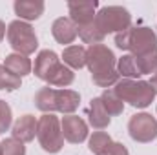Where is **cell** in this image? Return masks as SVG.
<instances>
[{
	"mask_svg": "<svg viewBox=\"0 0 157 155\" xmlns=\"http://www.w3.org/2000/svg\"><path fill=\"white\" fill-rule=\"evenodd\" d=\"M88 120L90 124L95 128V130H104L110 126V115L106 113L102 102H101V97H95L90 100V106H88Z\"/></svg>",
	"mask_w": 157,
	"mask_h": 155,
	"instance_id": "obj_15",
	"label": "cell"
},
{
	"mask_svg": "<svg viewBox=\"0 0 157 155\" xmlns=\"http://www.w3.org/2000/svg\"><path fill=\"white\" fill-rule=\"evenodd\" d=\"M80 104V95L73 89H55V88H40L35 93V106L44 113L60 112L66 115H73Z\"/></svg>",
	"mask_w": 157,
	"mask_h": 155,
	"instance_id": "obj_3",
	"label": "cell"
},
{
	"mask_svg": "<svg viewBox=\"0 0 157 155\" xmlns=\"http://www.w3.org/2000/svg\"><path fill=\"white\" fill-rule=\"evenodd\" d=\"M113 91L122 102H128L133 108H148L155 99V91L146 80L122 78L115 84Z\"/></svg>",
	"mask_w": 157,
	"mask_h": 155,
	"instance_id": "obj_5",
	"label": "cell"
},
{
	"mask_svg": "<svg viewBox=\"0 0 157 155\" xmlns=\"http://www.w3.org/2000/svg\"><path fill=\"white\" fill-rule=\"evenodd\" d=\"M95 26L106 37L108 33H122L132 28V15L122 6H104L95 13Z\"/></svg>",
	"mask_w": 157,
	"mask_h": 155,
	"instance_id": "obj_6",
	"label": "cell"
},
{
	"mask_svg": "<svg viewBox=\"0 0 157 155\" xmlns=\"http://www.w3.org/2000/svg\"><path fill=\"white\" fill-rule=\"evenodd\" d=\"M13 122V113H11V108L6 100H0V128H2V133L9 130Z\"/></svg>",
	"mask_w": 157,
	"mask_h": 155,
	"instance_id": "obj_25",
	"label": "cell"
},
{
	"mask_svg": "<svg viewBox=\"0 0 157 155\" xmlns=\"http://www.w3.org/2000/svg\"><path fill=\"white\" fill-rule=\"evenodd\" d=\"M112 137L106 133V131H93V135L90 137V142H88V148L93 155H104V152L110 148L112 144Z\"/></svg>",
	"mask_w": 157,
	"mask_h": 155,
	"instance_id": "obj_20",
	"label": "cell"
},
{
	"mask_svg": "<svg viewBox=\"0 0 157 155\" xmlns=\"http://www.w3.org/2000/svg\"><path fill=\"white\" fill-rule=\"evenodd\" d=\"M128 133L137 142H152L157 139V120L150 113H135L128 122Z\"/></svg>",
	"mask_w": 157,
	"mask_h": 155,
	"instance_id": "obj_9",
	"label": "cell"
},
{
	"mask_svg": "<svg viewBox=\"0 0 157 155\" xmlns=\"http://www.w3.org/2000/svg\"><path fill=\"white\" fill-rule=\"evenodd\" d=\"M0 133H2V130H0Z\"/></svg>",
	"mask_w": 157,
	"mask_h": 155,
	"instance_id": "obj_29",
	"label": "cell"
},
{
	"mask_svg": "<svg viewBox=\"0 0 157 155\" xmlns=\"http://www.w3.org/2000/svg\"><path fill=\"white\" fill-rule=\"evenodd\" d=\"M7 42L18 55H31L39 47L35 29L24 20H13L7 26Z\"/></svg>",
	"mask_w": 157,
	"mask_h": 155,
	"instance_id": "obj_8",
	"label": "cell"
},
{
	"mask_svg": "<svg viewBox=\"0 0 157 155\" xmlns=\"http://www.w3.org/2000/svg\"><path fill=\"white\" fill-rule=\"evenodd\" d=\"M0 152H2V155H26V146H24V142L9 137L0 142Z\"/></svg>",
	"mask_w": 157,
	"mask_h": 155,
	"instance_id": "obj_24",
	"label": "cell"
},
{
	"mask_svg": "<svg viewBox=\"0 0 157 155\" xmlns=\"http://www.w3.org/2000/svg\"><path fill=\"white\" fill-rule=\"evenodd\" d=\"M4 66H6L13 75H17V77H20V78L26 77V75H29V73L33 71L31 60H29L26 55H18V53L7 55L6 60H4Z\"/></svg>",
	"mask_w": 157,
	"mask_h": 155,
	"instance_id": "obj_16",
	"label": "cell"
},
{
	"mask_svg": "<svg viewBox=\"0 0 157 155\" xmlns=\"http://www.w3.org/2000/svg\"><path fill=\"white\" fill-rule=\"evenodd\" d=\"M44 2L42 0H17L13 4L15 15H18V20H37L44 13Z\"/></svg>",
	"mask_w": 157,
	"mask_h": 155,
	"instance_id": "obj_14",
	"label": "cell"
},
{
	"mask_svg": "<svg viewBox=\"0 0 157 155\" xmlns=\"http://www.w3.org/2000/svg\"><path fill=\"white\" fill-rule=\"evenodd\" d=\"M62 135L68 142L71 144H80L88 139V124L77 115H66L60 120Z\"/></svg>",
	"mask_w": 157,
	"mask_h": 155,
	"instance_id": "obj_10",
	"label": "cell"
},
{
	"mask_svg": "<svg viewBox=\"0 0 157 155\" xmlns=\"http://www.w3.org/2000/svg\"><path fill=\"white\" fill-rule=\"evenodd\" d=\"M117 73L119 77L124 78H132V80H137L141 77V71H139V66H137V60L133 55H122L117 60Z\"/></svg>",
	"mask_w": 157,
	"mask_h": 155,
	"instance_id": "obj_18",
	"label": "cell"
},
{
	"mask_svg": "<svg viewBox=\"0 0 157 155\" xmlns=\"http://www.w3.org/2000/svg\"><path fill=\"white\" fill-rule=\"evenodd\" d=\"M104 155H130V152L122 142H112L110 148L104 152Z\"/></svg>",
	"mask_w": 157,
	"mask_h": 155,
	"instance_id": "obj_26",
	"label": "cell"
},
{
	"mask_svg": "<svg viewBox=\"0 0 157 155\" xmlns=\"http://www.w3.org/2000/svg\"><path fill=\"white\" fill-rule=\"evenodd\" d=\"M7 33V29H6V24L0 20V42H2V39H4V35Z\"/></svg>",
	"mask_w": 157,
	"mask_h": 155,
	"instance_id": "obj_28",
	"label": "cell"
},
{
	"mask_svg": "<svg viewBox=\"0 0 157 155\" xmlns=\"http://www.w3.org/2000/svg\"><path fill=\"white\" fill-rule=\"evenodd\" d=\"M37 139L40 148L48 153H57L64 146V135L59 117L53 113H44L37 122Z\"/></svg>",
	"mask_w": 157,
	"mask_h": 155,
	"instance_id": "obj_7",
	"label": "cell"
},
{
	"mask_svg": "<svg viewBox=\"0 0 157 155\" xmlns=\"http://www.w3.org/2000/svg\"><path fill=\"white\" fill-rule=\"evenodd\" d=\"M0 155H2V152H0Z\"/></svg>",
	"mask_w": 157,
	"mask_h": 155,
	"instance_id": "obj_30",
	"label": "cell"
},
{
	"mask_svg": "<svg viewBox=\"0 0 157 155\" xmlns=\"http://www.w3.org/2000/svg\"><path fill=\"white\" fill-rule=\"evenodd\" d=\"M78 37L82 42L90 44V46H95V44H102L104 40V35L99 31V28L95 26V22H90L86 26H78Z\"/></svg>",
	"mask_w": 157,
	"mask_h": 155,
	"instance_id": "obj_21",
	"label": "cell"
},
{
	"mask_svg": "<svg viewBox=\"0 0 157 155\" xmlns=\"http://www.w3.org/2000/svg\"><path fill=\"white\" fill-rule=\"evenodd\" d=\"M101 102H102L106 113H108L110 117L112 115H121V113L124 112V102L115 95L113 89H104L102 95H101Z\"/></svg>",
	"mask_w": 157,
	"mask_h": 155,
	"instance_id": "obj_19",
	"label": "cell"
},
{
	"mask_svg": "<svg viewBox=\"0 0 157 155\" xmlns=\"http://www.w3.org/2000/svg\"><path fill=\"white\" fill-rule=\"evenodd\" d=\"M51 33H53V39L57 40L59 44H71L73 40L78 37V29L77 24L70 18V17H60L53 22L51 26Z\"/></svg>",
	"mask_w": 157,
	"mask_h": 155,
	"instance_id": "obj_12",
	"label": "cell"
},
{
	"mask_svg": "<svg viewBox=\"0 0 157 155\" xmlns=\"http://www.w3.org/2000/svg\"><path fill=\"white\" fill-rule=\"evenodd\" d=\"M37 119L33 115H22L13 124V139L20 142H31L37 137Z\"/></svg>",
	"mask_w": 157,
	"mask_h": 155,
	"instance_id": "obj_13",
	"label": "cell"
},
{
	"mask_svg": "<svg viewBox=\"0 0 157 155\" xmlns=\"http://www.w3.org/2000/svg\"><path fill=\"white\" fill-rule=\"evenodd\" d=\"M86 66L91 73V80L99 88L110 89L119 82L117 59L113 51L104 44H95L86 49Z\"/></svg>",
	"mask_w": 157,
	"mask_h": 155,
	"instance_id": "obj_1",
	"label": "cell"
},
{
	"mask_svg": "<svg viewBox=\"0 0 157 155\" xmlns=\"http://www.w3.org/2000/svg\"><path fill=\"white\" fill-rule=\"evenodd\" d=\"M99 7V2H68V11L70 18L78 26H86L95 20V11Z\"/></svg>",
	"mask_w": 157,
	"mask_h": 155,
	"instance_id": "obj_11",
	"label": "cell"
},
{
	"mask_svg": "<svg viewBox=\"0 0 157 155\" xmlns=\"http://www.w3.org/2000/svg\"><path fill=\"white\" fill-rule=\"evenodd\" d=\"M115 46L119 49L132 51L133 57H141L157 49V35L152 28L146 26H132L126 31L115 35Z\"/></svg>",
	"mask_w": 157,
	"mask_h": 155,
	"instance_id": "obj_4",
	"label": "cell"
},
{
	"mask_svg": "<svg viewBox=\"0 0 157 155\" xmlns=\"http://www.w3.org/2000/svg\"><path fill=\"white\" fill-rule=\"evenodd\" d=\"M33 73L46 84L57 86V88H66V86L73 84V80H75L73 70H70L66 64H62L59 55L51 49H42L37 55Z\"/></svg>",
	"mask_w": 157,
	"mask_h": 155,
	"instance_id": "obj_2",
	"label": "cell"
},
{
	"mask_svg": "<svg viewBox=\"0 0 157 155\" xmlns=\"http://www.w3.org/2000/svg\"><path fill=\"white\" fill-rule=\"evenodd\" d=\"M62 60L70 70H80L86 66V49L82 46H68L62 51Z\"/></svg>",
	"mask_w": 157,
	"mask_h": 155,
	"instance_id": "obj_17",
	"label": "cell"
},
{
	"mask_svg": "<svg viewBox=\"0 0 157 155\" xmlns=\"http://www.w3.org/2000/svg\"><path fill=\"white\" fill-rule=\"evenodd\" d=\"M135 60H137L141 75H154V73H157V49L150 51V53H144L141 57H135Z\"/></svg>",
	"mask_w": 157,
	"mask_h": 155,
	"instance_id": "obj_22",
	"label": "cell"
},
{
	"mask_svg": "<svg viewBox=\"0 0 157 155\" xmlns=\"http://www.w3.org/2000/svg\"><path fill=\"white\" fill-rule=\"evenodd\" d=\"M20 77L13 75L4 64H0V89H6V91H15L20 88Z\"/></svg>",
	"mask_w": 157,
	"mask_h": 155,
	"instance_id": "obj_23",
	"label": "cell"
},
{
	"mask_svg": "<svg viewBox=\"0 0 157 155\" xmlns=\"http://www.w3.org/2000/svg\"><path fill=\"white\" fill-rule=\"evenodd\" d=\"M150 86L154 88V91L157 93V73H154V75H152V78H150Z\"/></svg>",
	"mask_w": 157,
	"mask_h": 155,
	"instance_id": "obj_27",
	"label": "cell"
}]
</instances>
